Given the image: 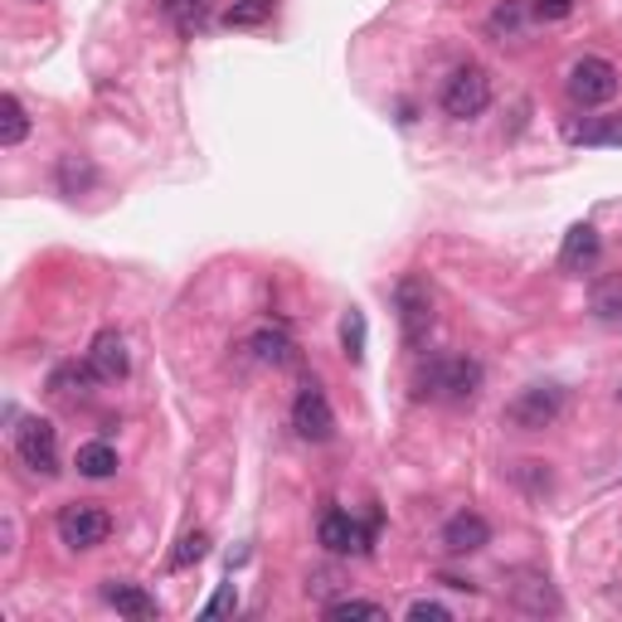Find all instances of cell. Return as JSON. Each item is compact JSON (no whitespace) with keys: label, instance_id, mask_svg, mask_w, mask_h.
I'll list each match as a JSON object with an SVG mask.
<instances>
[{"label":"cell","instance_id":"obj_1","mask_svg":"<svg viewBox=\"0 0 622 622\" xmlns=\"http://www.w3.org/2000/svg\"><path fill=\"white\" fill-rule=\"evenodd\" d=\"M419 394L423 399H447V404H467L482 389V365L472 356H433L429 365H419Z\"/></svg>","mask_w":622,"mask_h":622},{"label":"cell","instance_id":"obj_2","mask_svg":"<svg viewBox=\"0 0 622 622\" xmlns=\"http://www.w3.org/2000/svg\"><path fill=\"white\" fill-rule=\"evenodd\" d=\"M10 443H15V457L30 477H44V482L59 477V429L49 419H15Z\"/></svg>","mask_w":622,"mask_h":622},{"label":"cell","instance_id":"obj_3","mask_svg":"<svg viewBox=\"0 0 622 622\" xmlns=\"http://www.w3.org/2000/svg\"><path fill=\"white\" fill-rule=\"evenodd\" d=\"M559 413H565V389L559 384H530L506 404V423L520 433H545L559 423Z\"/></svg>","mask_w":622,"mask_h":622},{"label":"cell","instance_id":"obj_4","mask_svg":"<svg viewBox=\"0 0 622 622\" xmlns=\"http://www.w3.org/2000/svg\"><path fill=\"white\" fill-rule=\"evenodd\" d=\"M486 103H492V78H486L482 64H462L447 73L443 83V113L453 122H472L486 113Z\"/></svg>","mask_w":622,"mask_h":622},{"label":"cell","instance_id":"obj_5","mask_svg":"<svg viewBox=\"0 0 622 622\" xmlns=\"http://www.w3.org/2000/svg\"><path fill=\"white\" fill-rule=\"evenodd\" d=\"M54 530H59V540L68 545V550H97V545L113 535V516H107L103 506H93V502H73L64 506L54 516Z\"/></svg>","mask_w":622,"mask_h":622},{"label":"cell","instance_id":"obj_6","mask_svg":"<svg viewBox=\"0 0 622 622\" xmlns=\"http://www.w3.org/2000/svg\"><path fill=\"white\" fill-rule=\"evenodd\" d=\"M565 88H569V97H574L579 107H603V103H613L618 97V68L608 64V59H599V54H583L579 64L569 68Z\"/></svg>","mask_w":622,"mask_h":622},{"label":"cell","instance_id":"obj_7","mask_svg":"<svg viewBox=\"0 0 622 622\" xmlns=\"http://www.w3.org/2000/svg\"><path fill=\"white\" fill-rule=\"evenodd\" d=\"M394 312H399V331H404L409 346H423L429 340V326H433V292L423 277H399L394 287Z\"/></svg>","mask_w":622,"mask_h":622},{"label":"cell","instance_id":"obj_8","mask_svg":"<svg viewBox=\"0 0 622 622\" xmlns=\"http://www.w3.org/2000/svg\"><path fill=\"white\" fill-rule=\"evenodd\" d=\"M292 429H297L307 443H331L336 437V413H331V399H326L321 384H302L297 399H292Z\"/></svg>","mask_w":622,"mask_h":622},{"label":"cell","instance_id":"obj_9","mask_svg":"<svg viewBox=\"0 0 622 622\" xmlns=\"http://www.w3.org/2000/svg\"><path fill=\"white\" fill-rule=\"evenodd\" d=\"M316 540H321L326 555H365V550H370V535H365L356 526V516H350V510H340V506L321 510V520H316Z\"/></svg>","mask_w":622,"mask_h":622},{"label":"cell","instance_id":"obj_10","mask_svg":"<svg viewBox=\"0 0 622 622\" xmlns=\"http://www.w3.org/2000/svg\"><path fill=\"white\" fill-rule=\"evenodd\" d=\"M88 365H93V375H97L103 384L127 380L131 356H127V340H122V331H97L93 346H88Z\"/></svg>","mask_w":622,"mask_h":622},{"label":"cell","instance_id":"obj_11","mask_svg":"<svg viewBox=\"0 0 622 622\" xmlns=\"http://www.w3.org/2000/svg\"><path fill=\"white\" fill-rule=\"evenodd\" d=\"M443 545L453 555H477L492 545V526H486V516H477V510H457L443 526Z\"/></svg>","mask_w":622,"mask_h":622},{"label":"cell","instance_id":"obj_12","mask_svg":"<svg viewBox=\"0 0 622 622\" xmlns=\"http://www.w3.org/2000/svg\"><path fill=\"white\" fill-rule=\"evenodd\" d=\"M243 350H249L259 365H292L297 360V346H292L287 331H273V326H263V331H253L243 340Z\"/></svg>","mask_w":622,"mask_h":622},{"label":"cell","instance_id":"obj_13","mask_svg":"<svg viewBox=\"0 0 622 622\" xmlns=\"http://www.w3.org/2000/svg\"><path fill=\"white\" fill-rule=\"evenodd\" d=\"M103 599L117 608V613H127V618H156L161 613V603L151 599V593L141 589V583H127V579H113L103 589Z\"/></svg>","mask_w":622,"mask_h":622},{"label":"cell","instance_id":"obj_14","mask_svg":"<svg viewBox=\"0 0 622 622\" xmlns=\"http://www.w3.org/2000/svg\"><path fill=\"white\" fill-rule=\"evenodd\" d=\"M166 20L176 24V34H186V40H194V34L210 24L214 15V0H161Z\"/></svg>","mask_w":622,"mask_h":622},{"label":"cell","instance_id":"obj_15","mask_svg":"<svg viewBox=\"0 0 622 622\" xmlns=\"http://www.w3.org/2000/svg\"><path fill=\"white\" fill-rule=\"evenodd\" d=\"M593 259H599V229H593V224H574L565 234V249H559V267L579 273V267H589Z\"/></svg>","mask_w":622,"mask_h":622},{"label":"cell","instance_id":"obj_16","mask_svg":"<svg viewBox=\"0 0 622 622\" xmlns=\"http://www.w3.org/2000/svg\"><path fill=\"white\" fill-rule=\"evenodd\" d=\"M93 384H103V380H97V375H93V365H88V360H83V365H59V370L49 375V394L68 399V404H73V399H83V394H88Z\"/></svg>","mask_w":622,"mask_h":622},{"label":"cell","instance_id":"obj_17","mask_svg":"<svg viewBox=\"0 0 622 622\" xmlns=\"http://www.w3.org/2000/svg\"><path fill=\"white\" fill-rule=\"evenodd\" d=\"M73 467H78L83 477H93V482L113 477V472H117V447L103 443V437H97V443H83L78 453H73Z\"/></svg>","mask_w":622,"mask_h":622},{"label":"cell","instance_id":"obj_18","mask_svg":"<svg viewBox=\"0 0 622 622\" xmlns=\"http://www.w3.org/2000/svg\"><path fill=\"white\" fill-rule=\"evenodd\" d=\"M510 599H516V608H526V613H559V593L550 589V579H526V583H516V589H510Z\"/></svg>","mask_w":622,"mask_h":622},{"label":"cell","instance_id":"obj_19","mask_svg":"<svg viewBox=\"0 0 622 622\" xmlns=\"http://www.w3.org/2000/svg\"><path fill=\"white\" fill-rule=\"evenodd\" d=\"M510 482H516L526 496H535V502H545V496L555 492L550 462H516V467H510Z\"/></svg>","mask_w":622,"mask_h":622},{"label":"cell","instance_id":"obj_20","mask_svg":"<svg viewBox=\"0 0 622 622\" xmlns=\"http://www.w3.org/2000/svg\"><path fill=\"white\" fill-rule=\"evenodd\" d=\"M24 137H30V113L15 93H6L0 97V146H20Z\"/></svg>","mask_w":622,"mask_h":622},{"label":"cell","instance_id":"obj_21","mask_svg":"<svg viewBox=\"0 0 622 622\" xmlns=\"http://www.w3.org/2000/svg\"><path fill=\"white\" fill-rule=\"evenodd\" d=\"M277 0H234V6L224 10V24L229 30H259V24L273 20Z\"/></svg>","mask_w":622,"mask_h":622},{"label":"cell","instance_id":"obj_22","mask_svg":"<svg viewBox=\"0 0 622 622\" xmlns=\"http://www.w3.org/2000/svg\"><path fill=\"white\" fill-rule=\"evenodd\" d=\"M569 141L579 146H622V117H593L583 127L569 131Z\"/></svg>","mask_w":622,"mask_h":622},{"label":"cell","instance_id":"obj_23","mask_svg":"<svg viewBox=\"0 0 622 622\" xmlns=\"http://www.w3.org/2000/svg\"><path fill=\"white\" fill-rule=\"evenodd\" d=\"M365 312L360 307H346V316H340V350H346V360L350 365H360L365 360Z\"/></svg>","mask_w":622,"mask_h":622},{"label":"cell","instance_id":"obj_24","mask_svg":"<svg viewBox=\"0 0 622 622\" xmlns=\"http://www.w3.org/2000/svg\"><path fill=\"white\" fill-rule=\"evenodd\" d=\"M204 555H210V535H204V530H186V535H180V550L170 555V569H190V565H200Z\"/></svg>","mask_w":622,"mask_h":622},{"label":"cell","instance_id":"obj_25","mask_svg":"<svg viewBox=\"0 0 622 622\" xmlns=\"http://www.w3.org/2000/svg\"><path fill=\"white\" fill-rule=\"evenodd\" d=\"M593 316L608 321V326H622V283L593 287Z\"/></svg>","mask_w":622,"mask_h":622},{"label":"cell","instance_id":"obj_26","mask_svg":"<svg viewBox=\"0 0 622 622\" xmlns=\"http://www.w3.org/2000/svg\"><path fill=\"white\" fill-rule=\"evenodd\" d=\"M88 186H93V166L78 161V156H64V161H59V190L78 194V190H88Z\"/></svg>","mask_w":622,"mask_h":622},{"label":"cell","instance_id":"obj_27","mask_svg":"<svg viewBox=\"0 0 622 622\" xmlns=\"http://www.w3.org/2000/svg\"><path fill=\"white\" fill-rule=\"evenodd\" d=\"M326 618H331V622H346V618H375V622H380V618H384V603H370V599H336V603H326Z\"/></svg>","mask_w":622,"mask_h":622},{"label":"cell","instance_id":"obj_28","mask_svg":"<svg viewBox=\"0 0 622 622\" xmlns=\"http://www.w3.org/2000/svg\"><path fill=\"white\" fill-rule=\"evenodd\" d=\"M569 10H574V0H530V15L545 20V24H550V20H565Z\"/></svg>","mask_w":622,"mask_h":622},{"label":"cell","instance_id":"obj_29","mask_svg":"<svg viewBox=\"0 0 622 622\" xmlns=\"http://www.w3.org/2000/svg\"><path fill=\"white\" fill-rule=\"evenodd\" d=\"M409 618L413 622H447L453 613H447L443 603H433V599H419V603H409Z\"/></svg>","mask_w":622,"mask_h":622},{"label":"cell","instance_id":"obj_30","mask_svg":"<svg viewBox=\"0 0 622 622\" xmlns=\"http://www.w3.org/2000/svg\"><path fill=\"white\" fill-rule=\"evenodd\" d=\"M239 599H234V583H224V589H219L214 593V599L210 603H204V618H214V613H224V608H234Z\"/></svg>","mask_w":622,"mask_h":622},{"label":"cell","instance_id":"obj_31","mask_svg":"<svg viewBox=\"0 0 622 622\" xmlns=\"http://www.w3.org/2000/svg\"><path fill=\"white\" fill-rule=\"evenodd\" d=\"M618 399H622V389H618Z\"/></svg>","mask_w":622,"mask_h":622}]
</instances>
